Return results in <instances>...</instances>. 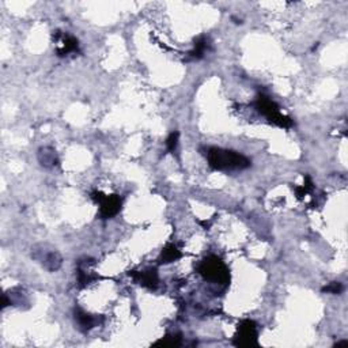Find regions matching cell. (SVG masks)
<instances>
[{"label": "cell", "mask_w": 348, "mask_h": 348, "mask_svg": "<svg viewBox=\"0 0 348 348\" xmlns=\"http://www.w3.org/2000/svg\"><path fill=\"white\" fill-rule=\"evenodd\" d=\"M208 165L215 170H243L251 166V161L237 151L210 148L207 153Z\"/></svg>", "instance_id": "obj_1"}, {"label": "cell", "mask_w": 348, "mask_h": 348, "mask_svg": "<svg viewBox=\"0 0 348 348\" xmlns=\"http://www.w3.org/2000/svg\"><path fill=\"white\" fill-rule=\"evenodd\" d=\"M197 271L204 279L214 282V283L226 284L230 280L229 268L216 256H208V257H206L202 263L198 264Z\"/></svg>", "instance_id": "obj_2"}, {"label": "cell", "mask_w": 348, "mask_h": 348, "mask_svg": "<svg viewBox=\"0 0 348 348\" xmlns=\"http://www.w3.org/2000/svg\"><path fill=\"white\" fill-rule=\"evenodd\" d=\"M256 108L260 113L264 114L268 118V121L271 124L280 127V128H290L292 126V120L287 116L280 113L279 106L276 105L275 102L272 101L271 98L267 95H259L256 100Z\"/></svg>", "instance_id": "obj_3"}, {"label": "cell", "mask_w": 348, "mask_h": 348, "mask_svg": "<svg viewBox=\"0 0 348 348\" xmlns=\"http://www.w3.org/2000/svg\"><path fill=\"white\" fill-rule=\"evenodd\" d=\"M91 197L100 204V215L102 219H110L116 216L121 210V198L117 194L106 196L102 192H94Z\"/></svg>", "instance_id": "obj_4"}, {"label": "cell", "mask_w": 348, "mask_h": 348, "mask_svg": "<svg viewBox=\"0 0 348 348\" xmlns=\"http://www.w3.org/2000/svg\"><path fill=\"white\" fill-rule=\"evenodd\" d=\"M234 344L237 347H252L257 345V327L252 320H243L238 324Z\"/></svg>", "instance_id": "obj_5"}, {"label": "cell", "mask_w": 348, "mask_h": 348, "mask_svg": "<svg viewBox=\"0 0 348 348\" xmlns=\"http://www.w3.org/2000/svg\"><path fill=\"white\" fill-rule=\"evenodd\" d=\"M55 40L60 42V45L56 48L57 56L63 57L71 52H77L78 48H79L77 38L72 36H68V34H60V33L57 32L55 34Z\"/></svg>", "instance_id": "obj_6"}, {"label": "cell", "mask_w": 348, "mask_h": 348, "mask_svg": "<svg viewBox=\"0 0 348 348\" xmlns=\"http://www.w3.org/2000/svg\"><path fill=\"white\" fill-rule=\"evenodd\" d=\"M130 275L134 278L138 283H140L144 287L148 288H155L157 284H158V274L155 269H148V271L143 272H136L132 271L130 272Z\"/></svg>", "instance_id": "obj_7"}, {"label": "cell", "mask_w": 348, "mask_h": 348, "mask_svg": "<svg viewBox=\"0 0 348 348\" xmlns=\"http://www.w3.org/2000/svg\"><path fill=\"white\" fill-rule=\"evenodd\" d=\"M38 161L45 167H53L59 163L56 151L51 148V147H44V148H41L38 151Z\"/></svg>", "instance_id": "obj_8"}, {"label": "cell", "mask_w": 348, "mask_h": 348, "mask_svg": "<svg viewBox=\"0 0 348 348\" xmlns=\"http://www.w3.org/2000/svg\"><path fill=\"white\" fill-rule=\"evenodd\" d=\"M38 260H41V261H42V265L51 272L57 271L61 265V256L55 251L48 252L46 255L42 256V257Z\"/></svg>", "instance_id": "obj_9"}, {"label": "cell", "mask_w": 348, "mask_h": 348, "mask_svg": "<svg viewBox=\"0 0 348 348\" xmlns=\"http://www.w3.org/2000/svg\"><path fill=\"white\" fill-rule=\"evenodd\" d=\"M75 320L78 321V324H79V327H81L83 331L91 329L94 325L97 324V320H95L93 316H90L87 313L82 312L81 309L75 310Z\"/></svg>", "instance_id": "obj_10"}, {"label": "cell", "mask_w": 348, "mask_h": 348, "mask_svg": "<svg viewBox=\"0 0 348 348\" xmlns=\"http://www.w3.org/2000/svg\"><path fill=\"white\" fill-rule=\"evenodd\" d=\"M181 257V252L178 251V247L173 243H169L167 246H165V249L162 251V255H161V263L169 264L173 263L176 260H178Z\"/></svg>", "instance_id": "obj_11"}, {"label": "cell", "mask_w": 348, "mask_h": 348, "mask_svg": "<svg viewBox=\"0 0 348 348\" xmlns=\"http://www.w3.org/2000/svg\"><path fill=\"white\" fill-rule=\"evenodd\" d=\"M207 49H208V42H207V40L204 37H200V38H197V40L194 41L193 51L189 53L190 57H193V59H202V57L204 56V53H206Z\"/></svg>", "instance_id": "obj_12"}, {"label": "cell", "mask_w": 348, "mask_h": 348, "mask_svg": "<svg viewBox=\"0 0 348 348\" xmlns=\"http://www.w3.org/2000/svg\"><path fill=\"white\" fill-rule=\"evenodd\" d=\"M155 345H163V347H178V345H181V336H180V335H170V336L163 337L162 340L157 341Z\"/></svg>", "instance_id": "obj_13"}, {"label": "cell", "mask_w": 348, "mask_h": 348, "mask_svg": "<svg viewBox=\"0 0 348 348\" xmlns=\"http://www.w3.org/2000/svg\"><path fill=\"white\" fill-rule=\"evenodd\" d=\"M341 291H343V284L340 282H332L322 288V292H327V294H340Z\"/></svg>", "instance_id": "obj_14"}, {"label": "cell", "mask_w": 348, "mask_h": 348, "mask_svg": "<svg viewBox=\"0 0 348 348\" xmlns=\"http://www.w3.org/2000/svg\"><path fill=\"white\" fill-rule=\"evenodd\" d=\"M178 136H180L178 132H171V134L169 135V138H167V140H166L167 150L176 151V148H177V146H178Z\"/></svg>", "instance_id": "obj_15"}]
</instances>
